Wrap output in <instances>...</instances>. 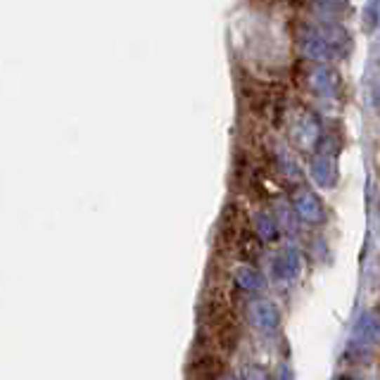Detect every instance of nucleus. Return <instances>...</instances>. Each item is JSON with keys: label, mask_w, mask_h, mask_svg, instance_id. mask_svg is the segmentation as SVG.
<instances>
[{"label": "nucleus", "mask_w": 380, "mask_h": 380, "mask_svg": "<svg viewBox=\"0 0 380 380\" xmlns=\"http://www.w3.org/2000/svg\"><path fill=\"white\" fill-rule=\"evenodd\" d=\"M288 138L297 150H304V152L319 148V143L323 140L319 119H316L309 110L297 107L288 119Z\"/></svg>", "instance_id": "f257e3e1"}, {"label": "nucleus", "mask_w": 380, "mask_h": 380, "mask_svg": "<svg viewBox=\"0 0 380 380\" xmlns=\"http://www.w3.org/2000/svg\"><path fill=\"white\" fill-rule=\"evenodd\" d=\"M335 140H321L319 152L311 159V178L321 185V188H335L338 183V159H335Z\"/></svg>", "instance_id": "f03ea898"}, {"label": "nucleus", "mask_w": 380, "mask_h": 380, "mask_svg": "<svg viewBox=\"0 0 380 380\" xmlns=\"http://www.w3.org/2000/svg\"><path fill=\"white\" fill-rule=\"evenodd\" d=\"M290 200H292V209L300 219L309 221V223H321L323 221V202L319 200L316 192H311L304 185H295L290 190Z\"/></svg>", "instance_id": "7ed1b4c3"}, {"label": "nucleus", "mask_w": 380, "mask_h": 380, "mask_svg": "<svg viewBox=\"0 0 380 380\" xmlns=\"http://www.w3.org/2000/svg\"><path fill=\"white\" fill-rule=\"evenodd\" d=\"M245 314H247V321H250L254 328L266 330V333H271V330H276L280 326V311L276 304L269 300H252L247 304Z\"/></svg>", "instance_id": "20e7f679"}, {"label": "nucleus", "mask_w": 380, "mask_h": 380, "mask_svg": "<svg viewBox=\"0 0 380 380\" xmlns=\"http://www.w3.org/2000/svg\"><path fill=\"white\" fill-rule=\"evenodd\" d=\"M300 51H302V55H307V58L314 60V62H328V60L338 58L333 48H330L328 43L321 39V34L316 31L314 24H311V27H302V31H300Z\"/></svg>", "instance_id": "39448f33"}, {"label": "nucleus", "mask_w": 380, "mask_h": 380, "mask_svg": "<svg viewBox=\"0 0 380 380\" xmlns=\"http://www.w3.org/2000/svg\"><path fill=\"white\" fill-rule=\"evenodd\" d=\"M304 84H307L314 93H319V96H335L340 89L338 74H335L333 70H328V67H321V65H314L304 72Z\"/></svg>", "instance_id": "423d86ee"}, {"label": "nucleus", "mask_w": 380, "mask_h": 380, "mask_svg": "<svg viewBox=\"0 0 380 380\" xmlns=\"http://www.w3.org/2000/svg\"><path fill=\"white\" fill-rule=\"evenodd\" d=\"M245 214L235 207V204H228L223 209V219H221V228H219V238L221 242H226V250L233 247L235 242H240L242 233H245Z\"/></svg>", "instance_id": "0eeeda50"}, {"label": "nucleus", "mask_w": 380, "mask_h": 380, "mask_svg": "<svg viewBox=\"0 0 380 380\" xmlns=\"http://www.w3.org/2000/svg\"><path fill=\"white\" fill-rule=\"evenodd\" d=\"M354 342L359 345H376L380 342V316L376 311H364L354 323Z\"/></svg>", "instance_id": "6e6552de"}, {"label": "nucleus", "mask_w": 380, "mask_h": 380, "mask_svg": "<svg viewBox=\"0 0 380 380\" xmlns=\"http://www.w3.org/2000/svg\"><path fill=\"white\" fill-rule=\"evenodd\" d=\"M300 269H302V257H300V252H297V250H283L271 264L273 278L283 280V283H285V280L297 278Z\"/></svg>", "instance_id": "1a4fd4ad"}, {"label": "nucleus", "mask_w": 380, "mask_h": 380, "mask_svg": "<svg viewBox=\"0 0 380 380\" xmlns=\"http://www.w3.org/2000/svg\"><path fill=\"white\" fill-rule=\"evenodd\" d=\"M316 31L321 34V39L328 43L330 48L335 51L338 58H342L347 51L352 48V41H350V34L340 27V24H330V22H323V24H314Z\"/></svg>", "instance_id": "9d476101"}, {"label": "nucleus", "mask_w": 380, "mask_h": 380, "mask_svg": "<svg viewBox=\"0 0 380 380\" xmlns=\"http://www.w3.org/2000/svg\"><path fill=\"white\" fill-rule=\"evenodd\" d=\"M216 338H219V347L226 354H230L238 347V340H240V326L238 321H235V314L230 311L228 316H223V319L216 323Z\"/></svg>", "instance_id": "9b49d317"}, {"label": "nucleus", "mask_w": 380, "mask_h": 380, "mask_svg": "<svg viewBox=\"0 0 380 380\" xmlns=\"http://www.w3.org/2000/svg\"><path fill=\"white\" fill-rule=\"evenodd\" d=\"M233 280L245 290H259L261 285H264V276L250 264H240L238 269L233 271Z\"/></svg>", "instance_id": "f8f14e48"}, {"label": "nucleus", "mask_w": 380, "mask_h": 380, "mask_svg": "<svg viewBox=\"0 0 380 380\" xmlns=\"http://www.w3.org/2000/svg\"><path fill=\"white\" fill-rule=\"evenodd\" d=\"M254 228H257L259 240L264 242H273L278 238V223L273 221L269 214H264V211H259V214L254 216Z\"/></svg>", "instance_id": "ddd939ff"}, {"label": "nucleus", "mask_w": 380, "mask_h": 380, "mask_svg": "<svg viewBox=\"0 0 380 380\" xmlns=\"http://www.w3.org/2000/svg\"><path fill=\"white\" fill-rule=\"evenodd\" d=\"M238 245H240V257L245 259V264H252V261L259 257V245H261V240L252 233L250 228H247L245 233H242V238H240Z\"/></svg>", "instance_id": "4468645a"}, {"label": "nucleus", "mask_w": 380, "mask_h": 380, "mask_svg": "<svg viewBox=\"0 0 380 380\" xmlns=\"http://www.w3.org/2000/svg\"><path fill=\"white\" fill-rule=\"evenodd\" d=\"M245 380H269V376H266V371L259 369V366H247Z\"/></svg>", "instance_id": "2eb2a0df"}, {"label": "nucleus", "mask_w": 380, "mask_h": 380, "mask_svg": "<svg viewBox=\"0 0 380 380\" xmlns=\"http://www.w3.org/2000/svg\"><path fill=\"white\" fill-rule=\"evenodd\" d=\"M276 380H295V376H292L290 366H278V373H276Z\"/></svg>", "instance_id": "dca6fc26"}, {"label": "nucleus", "mask_w": 380, "mask_h": 380, "mask_svg": "<svg viewBox=\"0 0 380 380\" xmlns=\"http://www.w3.org/2000/svg\"><path fill=\"white\" fill-rule=\"evenodd\" d=\"M338 380H357V378H352V376H340Z\"/></svg>", "instance_id": "f3484780"}, {"label": "nucleus", "mask_w": 380, "mask_h": 380, "mask_svg": "<svg viewBox=\"0 0 380 380\" xmlns=\"http://www.w3.org/2000/svg\"><path fill=\"white\" fill-rule=\"evenodd\" d=\"M219 380H238V378H233V376H221Z\"/></svg>", "instance_id": "a211bd4d"}]
</instances>
